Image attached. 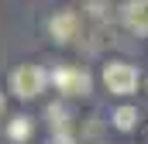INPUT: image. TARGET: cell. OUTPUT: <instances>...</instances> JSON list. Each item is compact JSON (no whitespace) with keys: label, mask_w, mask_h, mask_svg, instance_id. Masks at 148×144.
I'll return each mask as SVG.
<instances>
[{"label":"cell","mask_w":148,"mask_h":144,"mask_svg":"<svg viewBox=\"0 0 148 144\" xmlns=\"http://www.w3.org/2000/svg\"><path fill=\"white\" fill-rule=\"evenodd\" d=\"M48 72L35 65V62H24V65H17V69L10 72V89H14V96H21V100H35L45 93V86H48Z\"/></svg>","instance_id":"cell-1"},{"label":"cell","mask_w":148,"mask_h":144,"mask_svg":"<svg viewBox=\"0 0 148 144\" xmlns=\"http://www.w3.org/2000/svg\"><path fill=\"white\" fill-rule=\"evenodd\" d=\"M110 120H114L117 130H131V127L138 124V110H134V107H121V110H114Z\"/></svg>","instance_id":"cell-6"},{"label":"cell","mask_w":148,"mask_h":144,"mask_svg":"<svg viewBox=\"0 0 148 144\" xmlns=\"http://www.w3.org/2000/svg\"><path fill=\"white\" fill-rule=\"evenodd\" d=\"M0 113H3V96H0Z\"/></svg>","instance_id":"cell-9"},{"label":"cell","mask_w":148,"mask_h":144,"mask_svg":"<svg viewBox=\"0 0 148 144\" xmlns=\"http://www.w3.org/2000/svg\"><path fill=\"white\" fill-rule=\"evenodd\" d=\"M48 35L55 38L59 45H69L79 38V14L76 10H59V14H52V21H48Z\"/></svg>","instance_id":"cell-4"},{"label":"cell","mask_w":148,"mask_h":144,"mask_svg":"<svg viewBox=\"0 0 148 144\" xmlns=\"http://www.w3.org/2000/svg\"><path fill=\"white\" fill-rule=\"evenodd\" d=\"M52 82H55V89L66 93V96H86L90 86H93L90 72L79 69V65H59V69L52 72Z\"/></svg>","instance_id":"cell-3"},{"label":"cell","mask_w":148,"mask_h":144,"mask_svg":"<svg viewBox=\"0 0 148 144\" xmlns=\"http://www.w3.org/2000/svg\"><path fill=\"white\" fill-rule=\"evenodd\" d=\"M121 21L127 31L134 35H148V0H127L121 7Z\"/></svg>","instance_id":"cell-5"},{"label":"cell","mask_w":148,"mask_h":144,"mask_svg":"<svg viewBox=\"0 0 148 144\" xmlns=\"http://www.w3.org/2000/svg\"><path fill=\"white\" fill-rule=\"evenodd\" d=\"M52 144H73V134H69V130H66V134H55Z\"/></svg>","instance_id":"cell-8"},{"label":"cell","mask_w":148,"mask_h":144,"mask_svg":"<svg viewBox=\"0 0 148 144\" xmlns=\"http://www.w3.org/2000/svg\"><path fill=\"white\" fill-rule=\"evenodd\" d=\"M7 134H10V141H28L31 137V120L28 117H14L7 124Z\"/></svg>","instance_id":"cell-7"},{"label":"cell","mask_w":148,"mask_h":144,"mask_svg":"<svg viewBox=\"0 0 148 144\" xmlns=\"http://www.w3.org/2000/svg\"><path fill=\"white\" fill-rule=\"evenodd\" d=\"M103 86L114 96H131L138 89V69L127 62H107L103 65Z\"/></svg>","instance_id":"cell-2"}]
</instances>
